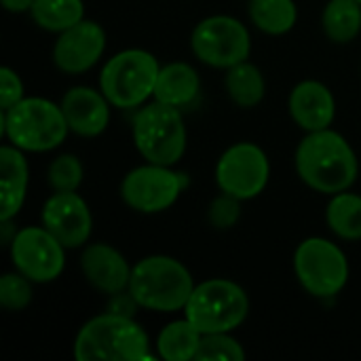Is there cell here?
<instances>
[{
	"label": "cell",
	"instance_id": "6da1fadb",
	"mask_svg": "<svg viewBox=\"0 0 361 361\" xmlns=\"http://www.w3.org/2000/svg\"><path fill=\"white\" fill-rule=\"evenodd\" d=\"M296 171L300 180L324 195H338L349 190L360 171L357 157L349 142L332 131H311L296 150Z\"/></svg>",
	"mask_w": 361,
	"mask_h": 361
},
{
	"label": "cell",
	"instance_id": "7a4b0ae2",
	"mask_svg": "<svg viewBox=\"0 0 361 361\" xmlns=\"http://www.w3.org/2000/svg\"><path fill=\"white\" fill-rule=\"evenodd\" d=\"M78 361H135L150 360L148 336L133 317L104 313L87 322L74 343Z\"/></svg>",
	"mask_w": 361,
	"mask_h": 361
},
{
	"label": "cell",
	"instance_id": "3957f363",
	"mask_svg": "<svg viewBox=\"0 0 361 361\" xmlns=\"http://www.w3.org/2000/svg\"><path fill=\"white\" fill-rule=\"evenodd\" d=\"M195 290L190 271L176 258L148 256L131 269L127 292L137 307L159 313L182 311Z\"/></svg>",
	"mask_w": 361,
	"mask_h": 361
},
{
	"label": "cell",
	"instance_id": "277c9868",
	"mask_svg": "<svg viewBox=\"0 0 361 361\" xmlns=\"http://www.w3.org/2000/svg\"><path fill=\"white\" fill-rule=\"evenodd\" d=\"M2 131L13 146L25 152H47L66 140L70 127L61 106L44 97H23L2 116Z\"/></svg>",
	"mask_w": 361,
	"mask_h": 361
},
{
	"label": "cell",
	"instance_id": "5b68a950",
	"mask_svg": "<svg viewBox=\"0 0 361 361\" xmlns=\"http://www.w3.org/2000/svg\"><path fill=\"white\" fill-rule=\"evenodd\" d=\"M133 142L137 152L157 165H176L186 152V125L180 108L152 102L133 118Z\"/></svg>",
	"mask_w": 361,
	"mask_h": 361
},
{
	"label": "cell",
	"instance_id": "8992f818",
	"mask_svg": "<svg viewBox=\"0 0 361 361\" xmlns=\"http://www.w3.org/2000/svg\"><path fill=\"white\" fill-rule=\"evenodd\" d=\"M250 311L247 294L241 286L228 279H209L195 286L184 313L201 334L233 332Z\"/></svg>",
	"mask_w": 361,
	"mask_h": 361
},
{
	"label": "cell",
	"instance_id": "52a82bcc",
	"mask_svg": "<svg viewBox=\"0 0 361 361\" xmlns=\"http://www.w3.org/2000/svg\"><path fill=\"white\" fill-rule=\"evenodd\" d=\"M161 66L142 49H127L112 55L99 74L102 93L116 108H137L154 95Z\"/></svg>",
	"mask_w": 361,
	"mask_h": 361
},
{
	"label": "cell",
	"instance_id": "ba28073f",
	"mask_svg": "<svg viewBox=\"0 0 361 361\" xmlns=\"http://www.w3.org/2000/svg\"><path fill=\"white\" fill-rule=\"evenodd\" d=\"M294 271L300 286L317 296H336L349 279V262L343 250L322 237L305 239L294 254Z\"/></svg>",
	"mask_w": 361,
	"mask_h": 361
},
{
	"label": "cell",
	"instance_id": "9c48e42d",
	"mask_svg": "<svg viewBox=\"0 0 361 361\" xmlns=\"http://www.w3.org/2000/svg\"><path fill=\"white\" fill-rule=\"evenodd\" d=\"M190 47L195 55L212 68H233L247 61L252 40L247 27L228 15H214L197 23Z\"/></svg>",
	"mask_w": 361,
	"mask_h": 361
},
{
	"label": "cell",
	"instance_id": "30bf717a",
	"mask_svg": "<svg viewBox=\"0 0 361 361\" xmlns=\"http://www.w3.org/2000/svg\"><path fill=\"white\" fill-rule=\"evenodd\" d=\"M186 182L188 180L184 173H176L169 165L148 163L131 169L125 176L121 184V197L140 214H159L178 201Z\"/></svg>",
	"mask_w": 361,
	"mask_h": 361
},
{
	"label": "cell",
	"instance_id": "8fae6325",
	"mask_svg": "<svg viewBox=\"0 0 361 361\" xmlns=\"http://www.w3.org/2000/svg\"><path fill=\"white\" fill-rule=\"evenodd\" d=\"M271 176V165L264 150L252 142H239L231 146L218 161L216 182L222 192L245 201L258 197Z\"/></svg>",
	"mask_w": 361,
	"mask_h": 361
},
{
	"label": "cell",
	"instance_id": "7c38bea8",
	"mask_svg": "<svg viewBox=\"0 0 361 361\" xmlns=\"http://www.w3.org/2000/svg\"><path fill=\"white\" fill-rule=\"evenodd\" d=\"M63 245L44 226H25L17 231L11 243L15 269L34 283L55 281L66 264Z\"/></svg>",
	"mask_w": 361,
	"mask_h": 361
},
{
	"label": "cell",
	"instance_id": "4fadbf2b",
	"mask_svg": "<svg viewBox=\"0 0 361 361\" xmlns=\"http://www.w3.org/2000/svg\"><path fill=\"white\" fill-rule=\"evenodd\" d=\"M42 226L66 247L76 250L91 235V212L82 197L74 192H55L42 207Z\"/></svg>",
	"mask_w": 361,
	"mask_h": 361
},
{
	"label": "cell",
	"instance_id": "5bb4252c",
	"mask_svg": "<svg viewBox=\"0 0 361 361\" xmlns=\"http://www.w3.org/2000/svg\"><path fill=\"white\" fill-rule=\"evenodd\" d=\"M106 49V32L99 23L82 19L59 32L53 47V61L66 74H82L93 68Z\"/></svg>",
	"mask_w": 361,
	"mask_h": 361
},
{
	"label": "cell",
	"instance_id": "9a60e30c",
	"mask_svg": "<svg viewBox=\"0 0 361 361\" xmlns=\"http://www.w3.org/2000/svg\"><path fill=\"white\" fill-rule=\"evenodd\" d=\"M85 279L104 294H121L129 288L131 267L125 256L108 243H91L80 256Z\"/></svg>",
	"mask_w": 361,
	"mask_h": 361
},
{
	"label": "cell",
	"instance_id": "2e32d148",
	"mask_svg": "<svg viewBox=\"0 0 361 361\" xmlns=\"http://www.w3.org/2000/svg\"><path fill=\"white\" fill-rule=\"evenodd\" d=\"M61 112L70 131L82 137H95L106 131L110 121V102L91 87H72L61 97Z\"/></svg>",
	"mask_w": 361,
	"mask_h": 361
},
{
	"label": "cell",
	"instance_id": "e0dca14e",
	"mask_svg": "<svg viewBox=\"0 0 361 361\" xmlns=\"http://www.w3.org/2000/svg\"><path fill=\"white\" fill-rule=\"evenodd\" d=\"M290 114L298 127L305 131H322L328 129L336 114L334 95L330 89L317 80H305L294 87L290 93Z\"/></svg>",
	"mask_w": 361,
	"mask_h": 361
},
{
	"label": "cell",
	"instance_id": "ac0fdd59",
	"mask_svg": "<svg viewBox=\"0 0 361 361\" xmlns=\"http://www.w3.org/2000/svg\"><path fill=\"white\" fill-rule=\"evenodd\" d=\"M0 220H13L25 201L27 161L17 146L0 148Z\"/></svg>",
	"mask_w": 361,
	"mask_h": 361
},
{
	"label": "cell",
	"instance_id": "d6986e66",
	"mask_svg": "<svg viewBox=\"0 0 361 361\" xmlns=\"http://www.w3.org/2000/svg\"><path fill=\"white\" fill-rule=\"evenodd\" d=\"M199 91L201 78L197 70L184 61H173L161 68L154 87V99L176 108H186L199 97Z\"/></svg>",
	"mask_w": 361,
	"mask_h": 361
},
{
	"label": "cell",
	"instance_id": "ffe728a7",
	"mask_svg": "<svg viewBox=\"0 0 361 361\" xmlns=\"http://www.w3.org/2000/svg\"><path fill=\"white\" fill-rule=\"evenodd\" d=\"M201 338L203 334L188 319L171 322L161 330L157 338V351L165 361L195 360Z\"/></svg>",
	"mask_w": 361,
	"mask_h": 361
},
{
	"label": "cell",
	"instance_id": "44dd1931",
	"mask_svg": "<svg viewBox=\"0 0 361 361\" xmlns=\"http://www.w3.org/2000/svg\"><path fill=\"white\" fill-rule=\"evenodd\" d=\"M322 25L332 42H351L361 30V2L330 0L322 15Z\"/></svg>",
	"mask_w": 361,
	"mask_h": 361
},
{
	"label": "cell",
	"instance_id": "7402d4cb",
	"mask_svg": "<svg viewBox=\"0 0 361 361\" xmlns=\"http://www.w3.org/2000/svg\"><path fill=\"white\" fill-rule=\"evenodd\" d=\"M226 91H228V97L241 108L258 106L262 102V97H264L262 72L250 61H241V63L228 68Z\"/></svg>",
	"mask_w": 361,
	"mask_h": 361
},
{
	"label": "cell",
	"instance_id": "603a6c76",
	"mask_svg": "<svg viewBox=\"0 0 361 361\" xmlns=\"http://www.w3.org/2000/svg\"><path fill=\"white\" fill-rule=\"evenodd\" d=\"M34 21L47 32H63L85 19L82 0H34Z\"/></svg>",
	"mask_w": 361,
	"mask_h": 361
},
{
	"label": "cell",
	"instance_id": "cb8c5ba5",
	"mask_svg": "<svg viewBox=\"0 0 361 361\" xmlns=\"http://www.w3.org/2000/svg\"><path fill=\"white\" fill-rule=\"evenodd\" d=\"M250 17L258 30L279 36L294 27L298 11L294 0H252Z\"/></svg>",
	"mask_w": 361,
	"mask_h": 361
},
{
	"label": "cell",
	"instance_id": "d4e9b609",
	"mask_svg": "<svg viewBox=\"0 0 361 361\" xmlns=\"http://www.w3.org/2000/svg\"><path fill=\"white\" fill-rule=\"evenodd\" d=\"M328 226L334 235L347 241L361 239V197L353 192H338L326 212Z\"/></svg>",
	"mask_w": 361,
	"mask_h": 361
},
{
	"label": "cell",
	"instance_id": "484cf974",
	"mask_svg": "<svg viewBox=\"0 0 361 361\" xmlns=\"http://www.w3.org/2000/svg\"><path fill=\"white\" fill-rule=\"evenodd\" d=\"M82 163L74 154H59L57 159H53L47 171L49 186L55 192H74L82 184Z\"/></svg>",
	"mask_w": 361,
	"mask_h": 361
},
{
	"label": "cell",
	"instance_id": "4316f807",
	"mask_svg": "<svg viewBox=\"0 0 361 361\" xmlns=\"http://www.w3.org/2000/svg\"><path fill=\"white\" fill-rule=\"evenodd\" d=\"M197 361H243L245 360V351L239 345V341H235L231 336V332H220V334H203L199 351H197Z\"/></svg>",
	"mask_w": 361,
	"mask_h": 361
},
{
	"label": "cell",
	"instance_id": "83f0119b",
	"mask_svg": "<svg viewBox=\"0 0 361 361\" xmlns=\"http://www.w3.org/2000/svg\"><path fill=\"white\" fill-rule=\"evenodd\" d=\"M32 283L25 275L6 273L0 279V305L6 311H23L32 302Z\"/></svg>",
	"mask_w": 361,
	"mask_h": 361
},
{
	"label": "cell",
	"instance_id": "f1b7e54d",
	"mask_svg": "<svg viewBox=\"0 0 361 361\" xmlns=\"http://www.w3.org/2000/svg\"><path fill=\"white\" fill-rule=\"evenodd\" d=\"M239 216H241L239 199H235L226 192L209 205V222H212V226H216L220 231L235 226Z\"/></svg>",
	"mask_w": 361,
	"mask_h": 361
},
{
	"label": "cell",
	"instance_id": "f546056e",
	"mask_svg": "<svg viewBox=\"0 0 361 361\" xmlns=\"http://www.w3.org/2000/svg\"><path fill=\"white\" fill-rule=\"evenodd\" d=\"M21 99H23V82L17 72H13L11 68L4 66L0 70V108H2V112Z\"/></svg>",
	"mask_w": 361,
	"mask_h": 361
},
{
	"label": "cell",
	"instance_id": "4dcf8cb0",
	"mask_svg": "<svg viewBox=\"0 0 361 361\" xmlns=\"http://www.w3.org/2000/svg\"><path fill=\"white\" fill-rule=\"evenodd\" d=\"M0 2L8 13H25V11H32V4H34V0H0Z\"/></svg>",
	"mask_w": 361,
	"mask_h": 361
},
{
	"label": "cell",
	"instance_id": "1f68e13d",
	"mask_svg": "<svg viewBox=\"0 0 361 361\" xmlns=\"http://www.w3.org/2000/svg\"><path fill=\"white\" fill-rule=\"evenodd\" d=\"M0 231H2V243L4 245H11L13 243V239H15V235H17V231L13 228V224H11V220H0Z\"/></svg>",
	"mask_w": 361,
	"mask_h": 361
},
{
	"label": "cell",
	"instance_id": "d6a6232c",
	"mask_svg": "<svg viewBox=\"0 0 361 361\" xmlns=\"http://www.w3.org/2000/svg\"><path fill=\"white\" fill-rule=\"evenodd\" d=\"M357 2H361V0H357Z\"/></svg>",
	"mask_w": 361,
	"mask_h": 361
}]
</instances>
